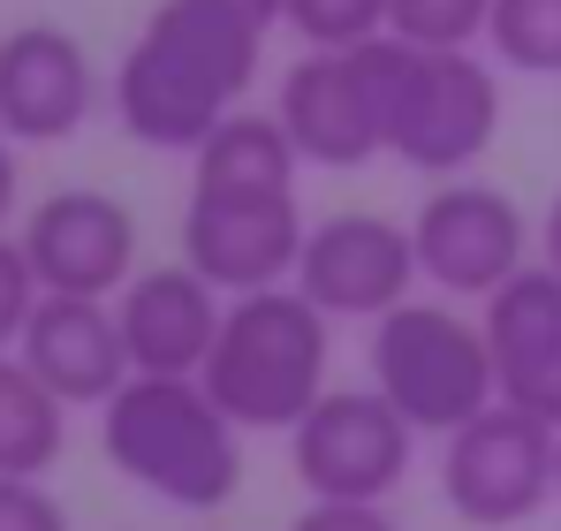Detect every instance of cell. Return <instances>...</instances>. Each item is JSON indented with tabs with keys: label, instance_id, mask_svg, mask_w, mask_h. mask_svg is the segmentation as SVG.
<instances>
[{
	"label": "cell",
	"instance_id": "1",
	"mask_svg": "<svg viewBox=\"0 0 561 531\" xmlns=\"http://www.w3.org/2000/svg\"><path fill=\"white\" fill-rule=\"evenodd\" d=\"M266 31L220 0H160L114 61V122L145 152H197L259 84Z\"/></svg>",
	"mask_w": 561,
	"mask_h": 531
},
{
	"label": "cell",
	"instance_id": "2",
	"mask_svg": "<svg viewBox=\"0 0 561 531\" xmlns=\"http://www.w3.org/2000/svg\"><path fill=\"white\" fill-rule=\"evenodd\" d=\"M99 448L137 494L190 517L228 509L243 486V426L213 403L197 372H129L99 403Z\"/></svg>",
	"mask_w": 561,
	"mask_h": 531
},
{
	"label": "cell",
	"instance_id": "3",
	"mask_svg": "<svg viewBox=\"0 0 561 531\" xmlns=\"http://www.w3.org/2000/svg\"><path fill=\"white\" fill-rule=\"evenodd\" d=\"M365 61V84L379 106V137L402 168L417 176H470L493 137H501V77L493 61L463 46V54H433V46H410L394 31H379L357 46Z\"/></svg>",
	"mask_w": 561,
	"mask_h": 531
},
{
	"label": "cell",
	"instance_id": "4",
	"mask_svg": "<svg viewBox=\"0 0 561 531\" xmlns=\"http://www.w3.org/2000/svg\"><path fill=\"white\" fill-rule=\"evenodd\" d=\"M334 319L296 289H251V296H228L220 312V335L205 357V387L213 403L243 426V433H296V418L327 395V364H334Z\"/></svg>",
	"mask_w": 561,
	"mask_h": 531
},
{
	"label": "cell",
	"instance_id": "5",
	"mask_svg": "<svg viewBox=\"0 0 561 531\" xmlns=\"http://www.w3.org/2000/svg\"><path fill=\"white\" fill-rule=\"evenodd\" d=\"M373 387L417 426V433H456L485 403H501L485 319H470L448 296H410L387 319H373Z\"/></svg>",
	"mask_w": 561,
	"mask_h": 531
},
{
	"label": "cell",
	"instance_id": "6",
	"mask_svg": "<svg viewBox=\"0 0 561 531\" xmlns=\"http://www.w3.org/2000/svg\"><path fill=\"white\" fill-rule=\"evenodd\" d=\"M288 463L311 501H394L417 463V426L379 387H327L296 418Z\"/></svg>",
	"mask_w": 561,
	"mask_h": 531
},
{
	"label": "cell",
	"instance_id": "7",
	"mask_svg": "<svg viewBox=\"0 0 561 531\" xmlns=\"http://www.w3.org/2000/svg\"><path fill=\"white\" fill-rule=\"evenodd\" d=\"M304 197L296 190H259V182H190L183 205V259L220 289V296H251L296 281L304 259Z\"/></svg>",
	"mask_w": 561,
	"mask_h": 531
},
{
	"label": "cell",
	"instance_id": "8",
	"mask_svg": "<svg viewBox=\"0 0 561 531\" xmlns=\"http://www.w3.org/2000/svg\"><path fill=\"white\" fill-rule=\"evenodd\" d=\"M440 494L478 531L531 524L554 501V426L524 418L516 403H485L440 448Z\"/></svg>",
	"mask_w": 561,
	"mask_h": 531
},
{
	"label": "cell",
	"instance_id": "9",
	"mask_svg": "<svg viewBox=\"0 0 561 531\" xmlns=\"http://www.w3.org/2000/svg\"><path fill=\"white\" fill-rule=\"evenodd\" d=\"M531 221L508 190L478 176H448L425 190V205L410 213V244H417V273L433 281V296H493L516 266H531Z\"/></svg>",
	"mask_w": 561,
	"mask_h": 531
},
{
	"label": "cell",
	"instance_id": "10",
	"mask_svg": "<svg viewBox=\"0 0 561 531\" xmlns=\"http://www.w3.org/2000/svg\"><path fill=\"white\" fill-rule=\"evenodd\" d=\"M417 244L402 221L387 213H327L311 221L304 236V259H296V289L327 312V319H387L394 304L417 296Z\"/></svg>",
	"mask_w": 561,
	"mask_h": 531
},
{
	"label": "cell",
	"instance_id": "11",
	"mask_svg": "<svg viewBox=\"0 0 561 531\" xmlns=\"http://www.w3.org/2000/svg\"><path fill=\"white\" fill-rule=\"evenodd\" d=\"M15 244H23L46 296H114L137 273V213L114 190L69 182V190H46L23 213Z\"/></svg>",
	"mask_w": 561,
	"mask_h": 531
},
{
	"label": "cell",
	"instance_id": "12",
	"mask_svg": "<svg viewBox=\"0 0 561 531\" xmlns=\"http://www.w3.org/2000/svg\"><path fill=\"white\" fill-rule=\"evenodd\" d=\"M274 114H280V129H288V145L304 152V168L357 176V168H373L379 152H387L357 46H304L274 91Z\"/></svg>",
	"mask_w": 561,
	"mask_h": 531
},
{
	"label": "cell",
	"instance_id": "13",
	"mask_svg": "<svg viewBox=\"0 0 561 531\" xmlns=\"http://www.w3.org/2000/svg\"><path fill=\"white\" fill-rule=\"evenodd\" d=\"M99 77L77 31L61 23H15L0 38V137L15 145H61L92 122Z\"/></svg>",
	"mask_w": 561,
	"mask_h": 531
},
{
	"label": "cell",
	"instance_id": "14",
	"mask_svg": "<svg viewBox=\"0 0 561 531\" xmlns=\"http://www.w3.org/2000/svg\"><path fill=\"white\" fill-rule=\"evenodd\" d=\"M485 342H493V380L501 403L561 433V273L547 259L516 266L485 296Z\"/></svg>",
	"mask_w": 561,
	"mask_h": 531
},
{
	"label": "cell",
	"instance_id": "15",
	"mask_svg": "<svg viewBox=\"0 0 561 531\" xmlns=\"http://www.w3.org/2000/svg\"><path fill=\"white\" fill-rule=\"evenodd\" d=\"M220 312H228V296L190 259L137 266L114 289V319H122V342H129V372H183V380L205 372L213 335H220Z\"/></svg>",
	"mask_w": 561,
	"mask_h": 531
},
{
	"label": "cell",
	"instance_id": "16",
	"mask_svg": "<svg viewBox=\"0 0 561 531\" xmlns=\"http://www.w3.org/2000/svg\"><path fill=\"white\" fill-rule=\"evenodd\" d=\"M15 357H23L69 410H99V403L129 380V342H122L114 296H38V312H31Z\"/></svg>",
	"mask_w": 561,
	"mask_h": 531
},
{
	"label": "cell",
	"instance_id": "17",
	"mask_svg": "<svg viewBox=\"0 0 561 531\" xmlns=\"http://www.w3.org/2000/svg\"><path fill=\"white\" fill-rule=\"evenodd\" d=\"M61 448H69V403L15 350H0V478H46Z\"/></svg>",
	"mask_w": 561,
	"mask_h": 531
},
{
	"label": "cell",
	"instance_id": "18",
	"mask_svg": "<svg viewBox=\"0 0 561 531\" xmlns=\"http://www.w3.org/2000/svg\"><path fill=\"white\" fill-rule=\"evenodd\" d=\"M304 176V152L288 145L280 114L259 106H236L197 152H190V182H259V190H296Z\"/></svg>",
	"mask_w": 561,
	"mask_h": 531
},
{
	"label": "cell",
	"instance_id": "19",
	"mask_svg": "<svg viewBox=\"0 0 561 531\" xmlns=\"http://www.w3.org/2000/svg\"><path fill=\"white\" fill-rule=\"evenodd\" d=\"M485 46H493L501 69L561 77V0H493Z\"/></svg>",
	"mask_w": 561,
	"mask_h": 531
},
{
	"label": "cell",
	"instance_id": "20",
	"mask_svg": "<svg viewBox=\"0 0 561 531\" xmlns=\"http://www.w3.org/2000/svg\"><path fill=\"white\" fill-rule=\"evenodd\" d=\"M485 23H493V0H387V31L433 54L485 46Z\"/></svg>",
	"mask_w": 561,
	"mask_h": 531
},
{
	"label": "cell",
	"instance_id": "21",
	"mask_svg": "<svg viewBox=\"0 0 561 531\" xmlns=\"http://www.w3.org/2000/svg\"><path fill=\"white\" fill-rule=\"evenodd\" d=\"M280 23L304 46H365L387 31V0H280Z\"/></svg>",
	"mask_w": 561,
	"mask_h": 531
},
{
	"label": "cell",
	"instance_id": "22",
	"mask_svg": "<svg viewBox=\"0 0 561 531\" xmlns=\"http://www.w3.org/2000/svg\"><path fill=\"white\" fill-rule=\"evenodd\" d=\"M38 273L23 259V244L15 236H0V350H15L23 342V327H31V312H38Z\"/></svg>",
	"mask_w": 561,
	"mask_h": 531
},
{
	"label": "cell",
	"instance_id": "23",
	"mask_svg": "<svg viewBox=\"0 0 561 531\" xmlns=\"http://www.w3.org/2000/svg\"><path fill=\"white\" fill-rule=\"evenodd\" d=\"M0 531H77L46 478H0Z\"/></svg>",
	"mask_w": 561,
	"mask_h": 531
},
{
	"label": "cell",
	"instance_id": "24",
	"mask_svg": "<svg viewBox=\"0 0 561 531\" xmlns=\"http://www.w3.org/2000/svg\"><path fill=\"white\" fill-rule=\"evenodd\" d=\"M288 531H402L387 517V501H311Z\"/></svg>",
	"mask_w": 561,
	"mask_h": 531
},
{
	"label": "cell",
	"instance_id": "25",
	"mask_svg": "<svg viewBox=\"0 0 561 531\" xmlns=\"http://www.w3.org/2000/svg\"><path fill=\"white\" fill-rule=\"evenodd\" d=\"M15 205H23V160H15V137H0V236H8Z\"/></svg>",
	"mask_w": 561,
	"mask_h": 531
},
{
	"label": "cell",
	"instance_id": "26",
	"mask_svg": "<svg viewBox=\"0 0 561 531\" xmlns=\"http://www.w3.org/2000/svg\"><path fill=\"white\" fill-rule=\"evenodd\" d=\"M539 259L561 273V190L547 197V213H539Z\"/></svg>",
	"mask_w": 561,
	"mask_h": 531
},
{
	"label": "cell",
	"instance_id": "27",
	"mask_svg": "<svg viewBox=\"0 0 561 531\" xmlns=\"http://www.w3.org/2000/svg\"><path fill=\"white\" fill-rule=\"evenodd\" d=\"M220 8H236V15H251L259 31H274V23H280V0H220Z\"/></svg>",
	"mask_w": 561,
	"mask_h": 531
},
{
	"label": "cell",
	"instance_id": "28",
	"mask_svg": "<svg viewBox=\"0 0 561 531\" xmlns=\"http://www.w3.org/2000/svg\"><path fill=\"white\" fill-rule=\"evenodd\" d=\"M554 501H561V433H554Z\"/></svg>",
	"mask_w": 561,
	"mask_h": 531
},
{
	"label": "cell",
	"instance_id": "29",
	"mask_svg": "<svg viewBox=\"0 0 561 531\" xmlns=\"http://www.w3.org/2000/svg\"><path fill=\"white\" fill-rule=\"evenodd\" d=\"M0 38H8V31H0Z\"/></svg>",
	"mask_w": 561,
	"mask_h": 531
}]
</instances>
